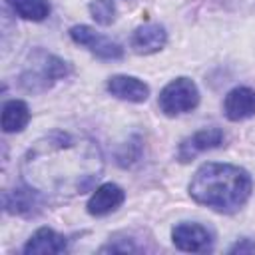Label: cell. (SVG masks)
Instances as JSON below:
<instances>
[{"label":"cell","mask_w":255,"mask_h":255,"mask_svg":"<svg viewBox=\"0 0 255 255\" xmlns=\"http://www.w3.org/2000/svg\"><path fill=\"white\" fill-rule=\"evenodd\" d=\"M104 169L94 139L70 131L40 137L22 157V177L40 195L74 197L92 189Z\"/></svg>","instance_id":"1"},{"label":"cell","mask_w":255,"mask_h":255,"mask_svg":"<svg viewBox=\"0 0 255 255\" xmlns=\"http://www.w3.org/2000/svg\"><path fill=\"white\" fill-rule=\"evenodd\" d=\"M253 189L251 175L237 165L231 163H203L191 183H189V195L219 213H233L245 205Z\"/></svg>","instance_id":"2"},{"label":"cell","mask_w":255,"mask_h":255,"mask_svg":"<svg viewBox=\"0 0 255 255\" xmlns=\"http://www.w3.org/2000/svg\"><path fill=\"white\" fill-rule=\"evenodd\" d=\"M66 74H68V66L64 60L56 58L54 54L36 52V56L32 58V66L22 74V86L30 92L46 90Z\"/></svg>","instance_id":"3"},{"label":"cell","mask_w":255,"mask_h":255,"mask_svg":"<svg viewBox=\"0 0 255 255\" xmlns=\"http://www.w3.org/2000/svg\"><path fill=\"white\" fill-rule=\"evenodd\" d=\"M159 110L165 116H179L191 112L199 104V90L189 78H175L159 92Z\"/></svg>","instance_id":"4"},{"label":"cell","mask_w":255,"mask_h":255,"mask_svg":"<svg viewBox=\"0 0 255 255\" xmlns=\"http://www.w3.org/2000/svg\"><path fill=\"white\" fill-rule=\"evenodd\" d=\"M70 38L76 44L88 48L92 54H96L102 60H120L124 56V48L118 42H114V40L98 34L94 28H90L86 24L72 26L70 28Z\"/></svg>","instance_id":"5"},{"label":"cell","mask_w":255,"mask_h":255,"mask_svg":"<svg viewBox=\"0 0 255 255\" xmlns=\"http://www.w3.org/2000/svg\"><path fill=\"white\" fill-rule=\"evenodd\" d=\"M171 241L177 249L201 253L211 249V233L199 223H179L171 229Z\"/></svg>","instance_id":"6"},{"label":"cell","mask_w":255,"mask_h":255,"mask_svg":"<svg viewBox=\"0 0 255 255\" xmlns=\"http://www.w3.org/2000/svg\"><path fill=\"white\" fill-rule=\"evenodd\" d=\"M225 135L219 128H207V129H199L193 135L185 137L179 147H177V157L179 161H191L195 155L207 151V149H215L223 143Z\"/></svg>","instance_id":"7"},{"label":"cell","mask_w":255,"mask_h":255,"mask_svg":"<svg viewBox=\"0 0 255 255\" xmlns=\"http://www.w3.org/2000/svg\"><path fill=\"white\" fill-rule=\"evenodd\" d=\"M223 112L231 122H239V120H247L255 116V90L247 86L233 88L225 96Z\"/></svg>","instance_id":"8"},{"label":"cell","mask_w":255,"mask_h":255,"mask_svg":"<svg viewBox=\"0 0 255 255\" xmlns=\"http://www.w3.org/2000/svg\"><path fill=\"white\" fill-rule=\"evenodd\" d=\"M124 199H126V193H124V189L120 185H116V183H104V185H100L92 193V197L88 201V213L90 215H96V217L108 215V213L116 211L124 203Z\"/></svg>","instance_id":"9"},{"label":"cell","mask_w":255,"mask_h":255,"mask_svg":"<svg viewBox=\"0 0 255 255\" xmlns=\"http://www.w3.org/2000/svg\"><path fill=\"white\" fill-rule=\"evenodd\" d=\"M108 92L118 98V100H126V102H145L147 96H149V88L147 84H143L139 78H133V76H124V74H118V76H112L108 80Z\"/></svg>","instance_id":"10"},{"label":"cell","mask_w":255,"mask_h":255,"mask_svg":"<svg viewBox=\"0 0 255 255\" xmlns=\"http://www.w3.org/2000/svg\"><path fill=\"white\" fill-rule=\"evenodd\" d=\"M68 241L64 235L56 233L50 227H40L24 245L26 255H52V253H62L66 251Z\"/></svg>","instance_id":"11"},{"label":"cell","mask_w":255,"mask_h":255,"mask_svg":"<svg viewBox=\"0 0 255 255\" xmlns=\"http://www.w3.org/2000/svg\"><path fill=\"white\" fill-rule=\"evenodd\" d=\"M167 42V34L165 28L159 24H143L139 28H135L133 36H131V50L135 54H153L159 52Z\"/></svg>","instance_id":"12"},{"label":"cell","mask_w":255,"mask_h":255,"mask_svg":"<svg viewBox=\"0 0 255 255\" xmlns=\"http://www.w3.org/2000/svg\"><path fill=\"white\" fill-rule=\"evenodd\" d=\"M40 193L30 185L26 189H14L12 193H4V209L14 215H34L40 211Z\"/></svg>","instance_id":"13"},{"label":"cell","mask_w":255,"mask_h":255,"mask_svg":"<svg viewBox=\"0 0 255 255\" xmlns=\"http://www.w3.org/2000/svg\"><path fill=\"white\" fill-rule=\"evenodd\" d=\"M30 122V110L22 100H10L2 108V129L6 133L22 131Z\"/></svg>","instance_id":"14"},{"label":"cell","mask_w":255,"mask_h":255,"mask_svg":"<svg viewBox=\"0 0 255 255\" xmlns=\"http://www.w3.org/2000/svg\"><path fill=\"white\" fill-rule=\"evenodd\" d=\"M6 4L24 20L40 22L50 14V2L48 0H6Z\"/></svg>","instance_id":"15"},{"label":"cell","mask_w":255,"mask_h":255,"mask_svg":"<svg viewBox=\"0 0 255 255\" xmlns=\"http://www.w3.org/2000/svg\"><path fill=\"white\" fill-rule=\"evenodd\" d=\"M90 14H92V18H94L98 24L110 26V24L116 20L118 10H116L114 0H92V2H90Z\"/></svg>","instance_id":"16"},{"label":"cell","mask_w":255,"mask_h":255,"mask_svg":"<svg viewBox=\"0 0 255 255\" xmlns=\"http://www.w3.org/2000/svg\"><path fill=\"white\" fill-rule=\"evenodd\" d=\"M229 253H255V243L251 239H243L241 243H235Z\"/></svg>","instance_id":"17"}]
</instances>
